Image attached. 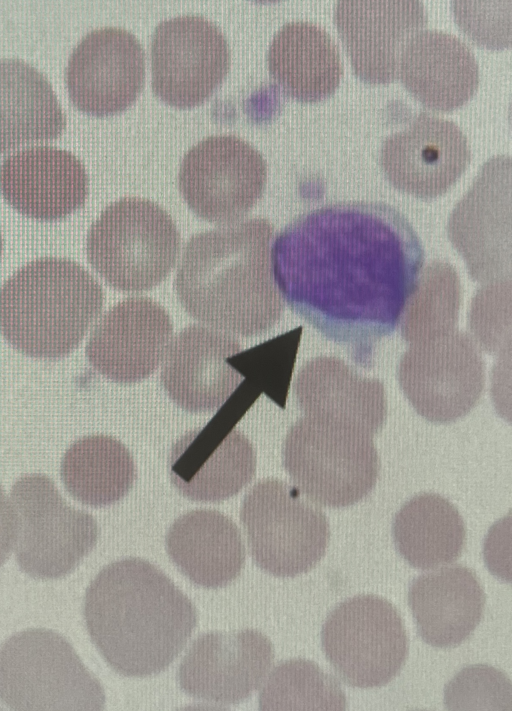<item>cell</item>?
<instances>
[{"mask_svg": "<svg viewBox=\"0 0 512 711\" xmlns=\"http://www.w3.org/2000/svg\"><path fill=\"white\" fill-rule=\"evenodd\" d=\"M275 284L289 308L367 363L399 325L419 285L422 242L382 202L326 204L292 220L271 246Z\"/></svg>", "mask_w": 512, "mask_h": 711, "instance_id": "1", "label": "cell"}, {"mask_svg": "<svg viewBox=\"0 0 512 711\" xmlns=\"http://www.w3.org/2000/svg\"><path fill=\"white\" fill-rule=\"evenodd\" d=\"M84 615L106 662L128 677L166 669L197 623L196 609L158 568L139 558L109 564L91 582Z\"/></svg>", "mask_w": 512, "mask_h": 711, "instance_id": "2", "label": "cell"}, {"mask_svg": "<svg viewBox=\"0 0 512 711\" xmlns=\"http://www.w3.org/2000/svg\"><path fill=\"white\" fill-rule=\"evenodd\" d=\"M273 235L268 220L252 218L192 236L175 278L185 311L228 334L249 337L272 328L283 312L271 263Z\"/></svg>", "mask_w": 512, "mask_h": 711, "instance_id": "3", "label": "cell"}, {"mask_svg": "<svg viewBox=\"0 0 512 711\" xmlns=\"http://www.w3.org/2000/svg\"><path fill=\"white\" fill-rule=\"evenodd\" d=\"M103 303L102 287L77 262L36 259L0 287V333L24 355L62 358L81 343Z\"/></svg>", "mask_w": 512, "mask_h": 711, "instance_id": "4", "label": "cell"}, {"mask_svg": "<svg viewBox=\"0 0 512 711\" xmlns=\"http://www.w3.org/2000/svg\"><path fill=\"white\" fill-rule=\"evenodd\" d=\"M180 235L172 217L145 198L109 204L91 225L87 258L112 288L142 292L159 285L174 267Z\"/></svg>", "mask_w": 512, "mask_h": 711, "instance_id": "5", "label": "cell"}, {"mask_svg": "<svg viewBox=\"0 0 512 711\" xmlns=\"http://www.w3.org/2000/svg\"><path fill=\"white\" fill-rule=\"evenodd\" d=\"M283 464L303 495L333 508L353 505L367 496L380 471L372 436L306 416L287 433Z\"/></svg>", "mask_w": 512, "mask_h": 711, "instance_id": "6", "label": "cell"}, {"mask_svg": "<svg viewBox=\"0 0 512 711\" xmlns=\"http://www.w3.org/2000/svg\"><path fill=\"white\" fill-rule=\"evenodd\" d=\"M0 701L13 710H101L105 695L66 639L29 629L0 647Z\"/></svg>", "mask_w": 512, "mask_h": 711, "instance_id": "7", "label": "cell"}, {"mask_svg": "<svg viewBox=\"0 0 512 711\" xmlns=\"http://www.w3.org/2000/svg\"><path fill=\"white\" fill-rule=\"evenodd\" d=\"M295 487L264 479L245 495L240 520L254 562L278 577L308 572L322 559L329 541L325 514Z\"/></svg>", "mask_w": 512, "mask_h": 711, "instance_id": "8", "label": "cell"}, {"mask_svg": "<svg viewBox=\"0 0 512 711\" xmlns=\"http://www.w3.org/2000/svg\"><path fill=\"white\" fill-rule=\"evenodd\" d=\"M11 502L17 516V562L30 576L60 578L94 548L97 522L70 506L48 476L20 477L12 487Z\"/></svg>", "mask_w": 512, "mask_h": 711, "instance_id": "9", "label": "cell"}, {"mask_svg": "<svg viewBox=\"0 0 512 711\" xmlns=\"http://www.w3.org/2000/svg\"><path fill=\"white\" fill-rule=\"evenodd\" d=\"M321 642L339 678L357 688L389 683L408 654L399 612L376 595L354 596L334 608L323 625Z\"/></svg>", "mask_w": 512, "mask_h": 711, "instance_id": "10", "label": "cell"}, {"mask_svg": "<svg viewBox=\"0 0 512 711\" xmlns=\"http://www.w3.org/2000/svg\"><path fill=\"white\" fill-rule=\"evenodd\" d=\"M267 164L262 154L234 135L209 136L184 155L178 183L190 209L213 223L246 215L262 197Z\"/></svg>", "mask_w": 512, "mask_h": 711, "instance_id": "11", "label": "cell"}, {"mask_svg": "<svg viewBox=\"0 0 512 711\" xmlns=\"http://www.w3.org/2000/svg\"><path fill=\"white\" fill-rule=\"evenodd\" d=\"M230 66L228 42L210 20L183 15L161 21L151 42L152 89L180 108L207 100Z\"/></svg>", "mask_w": 512, "mask_h": 711, "instance_id": "12", "label": "cell"}, {"mask_svg": "<svg viewBox=\"0 0 512 711\" xmlns=\"http://www.w3.org/2000/svg\"><path fill=\"white\" fill-rule=\"evenodd\" d=\"M219 408L206 425L180 437L168 458L173 486L194 501L230 498L255 475L256 455L251 442L234 427L239 420Z\"/></svg>", "mask_w": 512, "mask_h": 711, "instance_id": "13", "label": "cell"}, {"mask_svg": "<svg viewBox=\"0 0 512 711\" xmlns=\"http://www.w3.org/2000/svg\"><path fill=\"white\" fill-rule=\"evenodd\" d=\"M145 81V53L139 40L119 27L85 35L71 53L66 83L72 103L81 111L104 116L128 108Z\"/></svg>", "mask_w": 512, "mask_h": 711, "instance_id": "14", "label": "cell"}, {"mask_svg": "<svg viewBox=\"0 0 512 711\" xmlns=\"http://www.w3.org/2000/svg\"><path fill=\"white\" fill-rule=\"evenodd\" d=\"M470 158L461 129L452 121L425 112L402 131L389 135L379 155L388 181L422 199L446 193L464 173Z\"/></svg>", "mask_w": 512, "mask_h": 711, "instance_id": "15", "label": "cell"}, {"mask_svg": "<svg viewBox=\"0 0 512 711\" xmlns=\"http://www.w3.org/2000/svg\"><path fill=\"white\" fill-rule=\"evenodd\" d=\"M273 658L271 642L256 630L207 633L187 650L178 682L195 699L237 704L261 686Z\"/></svg>", "mask_w": 512, "mask_h": 711, "instance_id": "16", "label": "cell"}, {"mask_svg": "<svg viewBox=\"0 0 512 711\" xmlns=\"http://www.w3.org/2000/svg\"><path fill=\"white\" fill-rule=\"evenodd\" d=\"M334 22L357 77L388 84L397 78L401 55L427 15L415 0H342Z\"/></svg>", "mask_w": 512, "mask_h": 711, "instance_id": "17", "label": "cell"}, {"mask_svg": "<svg viewBox=\"0 0 512 711\" xmlns=\"http://www.w3.org/2000/svg\"><path fill=\"white\" fill-rule=\"evenodd\" d=\"M166 310L147 297L120 301L99 319L86 345L90 365L118 383L150 376L164 358L172 337Z\"/></svg>", "mask_w": 512, "mask_h": 711, "instance_id": "18", "label": "cell"}, {"mask_svg": "<svg viewBox=\"0 0 512 711\" xmlns=\"http://www.w3.org/2000/svg\"><path fill=\"white\" fill-rule=\"evenodd\" d=\"M404 394L423 418L453 422L471 411L484 384L483 365L472 344L462 336L419 347L400 365Z\"/></svg>", "mask_w": 512, "mask_h": 711, "instance_id": "19", "label": "cell"}, {"mask_svg": "<svg viewBox=\"0 0 512 711\" xmlns=\"http://www.w3.org/2000/svg\"><path fill=\"white\" fill-rule=\"evenodd\" d=\"M241 345L230 334L190 325L170 342L164 356L161 383L182 409L211 412L219 408L242 381L228 362Z\"/></svg>", "mask_w": 512, "mask_h": 711, "instance_id": "20", "label": "cell"}, {"mask_svg": "<svg viewBox=\"0 0 512 711\" xmlns=\"http://www.w3.org/2000/svg\"><path fill=\"white\" fill-rule=\"evenodd\" d=\"M88 175L71 152L53 146L21 149L0 165V192L21 214L38 220L66 217L85 203Z\"/></svg>", "mask_w": 512, "mask_h": 711, "instance_id": "21", "label": "cell"}, {"mask_svg": "<svg viewBox=\"0 0 512 711\" xmlns=\"http://www.w3.org/2000/svg\"><path fill=\"white\" fill-rule=\"evenodd\" d=\"M294 390L306 417L354 428L372 437L386 420L383 385L359 376L338 358L319 357L308 362L300 370Z\"/></svg>", "mask_w": 512, "mask_h": 711, "instance_id": "22", "label": "cell"}, {"mask_svg": "<svg viewBox=\"0 0 512 711\" xmlns=\"http://www.w3.org/2000/svg\"><path fill=\"white\" fill-rule=\"evenodd\" d=\"M398 76L425 107L451 111L465 104L479 83V69L469 47L443 31L423 29L405 47Z\"/></svg>", "mask_w": 512, "mask_h": 711, "instance_id": "23", "label": "cell"}, {"mask_svg": "<svg viewBox=\"0 0 512 711\" xmlns=\"http://www.w3.org/2000/svg\"><path fill=\"white\" fill-rule=\"evenodd\" d=\"M408 604L422 640L449 648L465 641L478 626L485 594L471 569L453 565L415 578Z\"/></svg>", "mask_w": 512, "mask_h": 711, "instance_id": "24", "label": "cell"}, {"mask_svg": "<svg viewBox=\"0 0 512 711\" xmlns=\"http://www.w3.org/2000/svg\"><path fill=\"white\" fill-rule=\"evenodd\" d=\"M166 548L179 570L206 588L226 586L245 562L239 529L229 517L211 509L192 510L177 518L167 532Z\"/></svg>", "mask_w": 512, "mask_h": 711, "instance_id": "25", "label": "cell"}, {"mask_svg": "<svg viewBox=\"0 0 512 711\" xmlns=\"http://www.w3.org/2000/svg\"><path fill=\"white\" fill-rule=\"evenodd\" d=\"M267 61L281 90L302 102L332 95L343 74L335 42L325 29L308 21L282 26L271 41Z\"/></svg>", "mask_w": 512, "mask_h": 711, "instance_id": "26", "label": "cell"}, {"mask_svg": "<svg viewBox=\"0 0 512 711\" xmlns=\"http://www.w3.org/2000/svg\"><path fill=\"white\" fill-rule=\"evenodd\" d=\"M65 115L47 78L32 65L0 59V154L57 138Z\"/></svg>", "mask_w": 512, "mask_h": 711, "instance_id": "27", "label": "cell"}, {"mask_svg": "<svg viewBox=\"0 0 512 711\" xmlns=\"http://www.w3.org/2000/svg\"><path fill=\"white\" fill-rule=\"evenodd\" d=\"M393 537L398 552L411 566L427 570L459 558L465 526L458 510L446 498L421 493L396 514Z\"/></svg>", "mask_w": 512, "mask_h": 711, "instance_id": "28", "label": "cell"}, {"mask_svg": "<svg viewBox=\"0 0 512 711\" xmlns=\"http://www.w3.org/2000/svg\"><path fill=\"white\" fill-rule=\"evenodd\" d=\"M60 472L66 490L89 506L119 501L136 479L128 449L106 435L85 436L71 444L63 456Z\"/></svg>", "mask_w": 512, "mask_h": 711, "instance_id": "29", "label": "cell"}, {"mask_svg": "<svg viewBox=\"0 0 512 711\" xmlns=\"http://www.w3.org/2000/svg\"><path fill=\"white\" fill-rule=\"evenodd\" d=\"M339 682L316 663L293 659L278 664L259 695L260 710H345Z\"/></svg>", "mask_w": 512, "mask_h": 711, "instance_id": "30", "label": "cell"}, {"mask_svg": "<svg viewBox=\"0 0 512 711\" xmlns=\"http://www.w3.org/2000/svg\"><path fill=\"white\" fill-rule=\"evenodd\" d=\"M302 327L228 358L242 381L258 394L264 392L284 408L296 360Z\"/></svg>", "mask_w": 512, "mask_h": 711, "instance_id": "31", "label": "cell"}, {"mask_svg": "<svg viewBox=\"0 0 512 711\" xmlns=\"http://www.w3.org/2000/svg\"><path fill=\"white\" fill-rule=\"evenodd\" d=\"M444 703L448 710L510 711L511 682L494 667L471 665L460 670L446 685Z\"/></svg>", "mask_w": 512, "mask_h": 711, "instance_id": "32", "label": "cell"}, {"mask_svg": "<svg viewBox=\"0 0 512 711\" xmlns=\"http://www.w3.org/2000/svg\"><path fill=\"white\" fill-rule=\"evenodd\" d=\"M453 8L456 22L462 31L478 45L493 49L510 45V1H456Z\"/></svg>", "mask_w": 512, "mask_h": 711, "instance_id": "33", "label": "cell"}, {"mask_svg": "<svg viewBox=\"0 0 512 711\" xmlns=\"http://www.w3.org/2000/svg\"><path fill=\"white\" fill-rule=\"evenodd\" d=\"M17 538V516L11 500L0 486V566L9 557Z\"/></svg>", "mask_w": 512, "mask_h": 711, "instance_id": "34", "label": "cell"}, {"mask_svg": "<svg viewBox=\"0 0 512 711\" xmlns=\"http://www.w3.org/2000/svg\"><path fill=\"white\" fill-rule=\"evenodd\" d=\"M2 249H3V240H2V235L0 232V258H1V254H2Z\"/></svg>", "mask_w": 512, "mask_h": 711, "instance_id": "35", "label": "cell"}]
</instances>
